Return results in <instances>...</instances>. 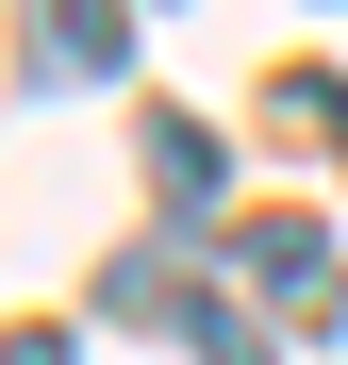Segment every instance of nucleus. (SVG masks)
<instances>
[{"label": "nucleus", "mask_w": 348, "mask_h": 365, "mask_svg": "<svg viewBox=\"0 0 348 365\" xmlns=\"http://www.w3.org/2000/svg\"><path fill=\"white\" fill-rule=\"evenodd\" d=\"M232 266H249L282 316H315V332L348 316V266H332V232H315V216H249V232H232Z\"/></svg>", "instance_id": "1"}, {"label": "nucleus", "mask_w": 348, "mask_h": 365, "mask_svg": "<svg viewBox=\"0 0 348 365\" xmlns=\"http://www.w3.org/2000/svg\"><path fill=\"white\" fill-rule=\"evenodd\" d=\"M33 67L50 83H116L133 67V0H33Z\"/></svg>", "instance_id": "2"}, {"label": "nucleus", "mask_w": 348, "mask_h": 365, "mask_svg": "<svg viewBox=\"0 0 348 365\" xmlns=\"http://www.w3.org/2000/svg\"><path fill=\"white\" fill-rule=\"evenodd\" d=\"M149 182H166V200H216V182H232V150L199 133V116H149Z\"/></svg>", "instance_id": "3"}, {"label": "nucleus", "mask_w": 348, "mask_h": 365, "mask_svg": "<svg viewBox=\"0 0 348 365\" xmlns=\"http://www.w3.org/2000/svg\"><path fill=\"white\" fill-rule=\"evenodd\" d=\"M0 365H67V332H0Z\"/></svg>", "instance_id": "4"}]
</instances>
